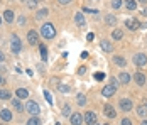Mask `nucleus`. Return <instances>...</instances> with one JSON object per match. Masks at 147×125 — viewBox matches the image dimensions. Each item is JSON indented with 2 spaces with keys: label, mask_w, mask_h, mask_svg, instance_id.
<instances>
[{
  "label": "nucleus",
  "mask_w": 147,
  "mask_h": 125,
  "mask_svg": "<svg viewBox=\"0 0 147 125\" xmlns=\"http://www.w3.org/2000/svg\"><path fill=\"white\" fill-rule=\"evenodd\" d=\"M112 84H113V86H118V81L115 80V78H112Z\"/></svg>",
  "instance_id": "40"
},
{
  "label": "nucleus",
  "mask_w": 147,
  "mask_h": 125,
  "mask_svg": "<svg viewBox=\"0 0 147 125\" xmlns=\"http://www.w3.org/2000/svg\"><path fill=\"white\" fill-rule=\"evenodd\" d=\"M112 36H113V39H115V41H120V39H122V37H123V32H122V30H120V29H115V30H113V34H112Z\"/></svg>",
  "instance_id": "21"
},
{
  "label": "nucleus",
  "mask_w": 147,
  "mask_h": 125,
  "mask_svg": "<svg viewBox=\"0 0 147 125\" xmlns=\"http://www.w3.org/2000/svg\"><path fill=\"white\" fill-rule=\"evenodd\" d=\"M59 90H61L63 93H68V91H69V86H68V84H59Z\"/></svg>",
  "instance_id": "33"
},
{
  "label": "nucleus",
  "mask_w": 147,
  "mask_h": 125,
  "mask_svg": "<svg viewBox=\"0 0 147 125\" xmlns=\"http://www.w3.org/2000/svg\"><path fill=\"white\" fill-rule=\"evenodd\" d=\"M103 78H105L103 73H95V80H103Z\"/></svg>",
  "instance_id": "34"
},
{
  "label": "nucleus",
  "mask_w": 147,
  "mask_h": 125,
  "mask_svg": "<svg viewBox=\"0 0 147 125\" xmlns=\"http://www.w3.org/2000/svg\"><path fill=\"white\" fill-rule=\"evenodd\" d=\"M2 125H5V124H2Z\"/></svg>",
  "instance_id": "50"
},
{
  "label": "nucleus",
  "mask_w": 147,
  "mask_h": 125,
  "mask_svg": "<svg viewBox=\"0 0 147 125\" xmlns=\"http://www.w3.org/2000/svg\"><path fill=\"white\" fill-rule=\"evenodd\" d=\"M59 3H63V5H66V3H71V0H59Z\"/></svg>",
  "instance_id": "39"
},
{
  "label": "nucleus",
  "mask_w": 147,
  "mask_h": 125,
  "mask_svg": "<svg viewBox=\"0 0 147 125\" xmlns=\"http://www.w3.org/2000/svg\"><path fill=\"white\" fill-rule=\"evenodd\" d=\"M0 118H2L3 122H10V120H12V111L10 110H2L0 111Z\"/></svg>",
  "instance_id": "13"
},
{
  "label": "nucleus",
  "mask_w": 147,
  "mask_h": 125,
  "mask_svg": "<svg viewBox=\"0 0 147 125\" xmlns=\"http://www.w3.org/2000/svg\"><path fill=\"white\" fill-rule=\"evenodd\" d=\"M44 97H46V100H47V103H53V98H51V95H49L47 91H44Z\"/></svg>",
  "instance_id": "35"
},
{
  "label": "nucleus",
  "mask_w": 147,
  "mask_h": 125,
  "mask_svg": "<svg viewBox=\"0 0 147 125\" xmlns=\"http://www.w3.org/2000/svg\"><path fill=\"white\" fill-rule=\"evenodd\" d=\"M140 125H147V120H144V122H142V124H140Z\"/></svg>",
  "instance_id": "44"
},
{
  "label": "nucleus",
  "mask_w": 147,
  "mask_h": 125,
  "mask_svg": "<svg viewBox=\"0 0 147 125\" xmlns=\"http://www.w3.org/2000/svg\"><path fill=\"white\" fill-rule=\"evenodd\" d=\"M140 2H147V0H140Z\"/></svg>",
  "instance_id": "46"
},
{
  "label": "nucleus",
  "mask_w": 147,
  "mask_h": 125,
  "mask_svg": "<svg viewBox=\"0 0 147 125\" xmlns=\"http://www.w3.org/2000/svg\"><path fill=\"white\" fill-rule=\"evenodd\" d=\"M41 34L44 36L46 39H53V37L56 36V29H54L53 24H49V22H47V24H44V26L41 27Z\"/></svg>",
  "instance_id": "1"
},
{
  "label": "nucleus",
  "mask_w": 147,
  "mask_h": 125,
  "mask_svg": "<svg viewBox=\"0 0 147 125\" xmlns=\"http://www.w3.org/2000/svg\"><path fill=\"white\" fill-rule=\"evenodd\" d=\"M103 113H105L108 118H115V117H117V111L113 110V107H110V105H105V107H103Z\"/></svg>",
  "instance_id": "11"
},
{
  "label": "nucleus",
  "mask_w": 147,
  "mask_h": 125,
  "mask_svg": "<svg viewBox=\"0 0 147 125\" xmlns=\"http://www.w3.org/2000/svg\"><path fill=\"white\" fill-rule=\"evenodd\" d=\"M120 81H122V83H129V81H130V74H127V73H120Z\"/></svg>",
  "instance_id": "25"
},
{
  "label": "nucleus",
  "mask_w": 147,
  "mask_h": 125,
  "mask_svg": "<svg viewBox=\"0 0 147 125\" xmlns=\"http://www.w3.org/2000/svg\"><path fill=\"white\" fill-rule=\"evenodd\" d=\"M41 124H42V122H41V118H39V117H36V115H34L32 118L27 120V125H41Z\"/></svg>",
  "instance_id": "18"
},
{
  "label": "nucleus",
  "mask_w": 147,
  "mask_h": 125,
  "mask_svg": "<svg viewBox=\"0 0 147 125\" xmlns=\"http://www.w3.org/2000/svg\"><path fill=\"white\" fill-rule=\"evenodd\" d=\"M125 3H127V9H129V10H135V9H137V2H135V0H127Z\"/></svg>",
  "instance_id": "24"
},
{
  "label": "nucleus",
  "mask_w": 147,
  "mask_h": 125,
  "mask_svg": "<svg viewBox=\"0 0 147 125\" xmlns=\"http://www.w3.org/2000/svg\"><path fill=\"white\" fill-rule=\"evenodd\" d=\"M10 95H12L10 91H7V90H0V100H9V98H12Z\"/></svg>",
  "instance_id": "22"
},
{
  "label": "nucleus",
  "mask_w": 147,
  "mask_h": 125,
  "mask_svg": "<svg viewBox=\"0 0 147 125\" xmlns=\"http://www.w3.org/2000/svg\"><path fill=\"white\" fill-rule=\"evenodd\" d=\"M56 125H59V124H56Z\"/></svg>",
  "instance_id": "51"
},
{
  "label": "nucleus",
  "mask_w": 147,
  "mask_h": 125,
  "mask_svg": "<svg viewBox=\"0 0 147 125\" xmlns=\"http://www.w3.org/2000/svg\"><path fill=\"white\" fill-rule=\"evenodd\" d=\"M63 115H64V117H71V108H69L68 105L63 108Z\"/></svg>",
  "instance_id": "28"
},
{
  "label": "nucleus",
  "mask_w": 147,
  "mask_h": 125,
  "mask_svg": "<svg viewBox=\"0 0 147 125\" xmlns=\"http://www.w3.org/2000/svg\"><path fill=\"white\" fill-rule=\"evenodd\" d=\"M142 14H144V15L147 17V9H144V12H142Z\"/></svg>",
  "instance_id": "43"
},
{
  "label": "nucleus",
  "mask_w": 147,
  "mask_h": 125,
  "mask_svg": "<svg viewBox=\"0 0 147 125\" xmlns=\"http://www.w3.org/2000/svg\"><path fill=\"white\" fill-rule=\"evenodd\" d=\"M83 118H85V122H86L88 125H93V124H96V115H95L93 111H86Z\"/></svg>",
  "instance_id": "9"
},
{
  "label": "nucleus",
  "mask_w": 147,
  "mask_h": 125,
  "mask_svg": "<svg viewBox=\"0 0 147 125\" xmlns=\"http://www.w3.org/2000/svg\"><path fill=\"white\" fill-rule=\"evenodd\" d=\"M86 39H88V41H93V39H95V34H91V32H90L88 36H86Z\"/></svg>",
  "instance_id": "37"
},
{
  "label": "nucleus",
  "mask_w": 147,
  "mask_h": 125,
  "mask_svg": "<svg viewBox=\"0 0 147 125\" xmlns=\"http://www.w3.org/2000/svg\"><path fill=\"white\" fill-rule=\"evenodd\" d=\"M15 95H17L19 100H24V98L29 97V91H27V90H24V88H19V90L15 91Z\"/></svg>",
  "instance_id": "14"
},
{
  "label": "nucleus",
  "mask_w": 147,
  "mask_h": 125,
  "mask_svg": "<svg viewBox=\"0 0 147 125\" xmlns=\"http://www.w3.org/2000/svg\"><path fill=\"white\" fill-rule=\"evenodd\" d=\"M125 26L130 29V30H137V29L140 27V24H139L137 19H127V20H125Z\"/></svg>",
  "instance_id": "7"
},
{
  "label": "nucleus",
  "mask_w": 147,
  "mask_h": 125,
  "mask_svg": "<svg viewBox=\"0 0 147 125\" xmlns=\"http://www.w3.org/2000/svg\"><path fill=\"white\" fill-rule=\"evenodd\" d=\"M105 22H107V24H108L110 27H113V26L117 24V19H115L113 15H107V19H105Z\"/></svg>",
  "instance_id": "19"
},
{
  "label": "nucleus",
  "mask_w": 147,
  "mask_h": 125,
  "mask_svg": "<svg viewBox=\"0 0 147 125\" xmlns=\"http://www.w3.org/2000/svg\"><path fill=\"white\" fill-rule=\"evenodd\" d=\"M5 83V78H3V76H0V84H3Z\"/></svg>",
  "instance_id": "41"
},
{
  "label": "nucleus",
  "mask_w": 147,
  "mask_h": 125,
  "mask_svg": "<svg viewBox=\"0 0 147 125\" xmlns=\"http://www.w3.org/2000/svg\"><path fill=\"white\" fill-rule=\"evenodd\" d=\"M69 120H71V125H81L85 118H83V115H81V113H73Z\"/></svg>",
  "instance_id": "10"
},
{
  "label": "nucleus",
  "mask_w": 147,
  "mask_h": 125,
  "mask_svg": "<svg viewBox=\"0 0 147 125\" xmlns=\"http://www.w3.org/2000/svg\"><path fill=\"white\" fill-rule=\"evenodd\" d=\"M41 56H42V59L47 57V49H46V46H41Z\"/></svg>",
  "instance_id": "32"
},
{
  "label": "nucleus",
  "mask_w": 147,
  "mask_h": 125,
  "mask_svg": "<svg viewBox=\"0 0 147 125\" xmlns=\"http://www.w3.org/2000/svg\"><path fill=\"white\" fill-rule=\"evenodd\" d=\"M122 125H132V120H129V118H123V120H122Z\"/></svg>",
  "instance_id": "36"
},
{
  "label": "nucleus",
  "mask_w": 147,
  "mask_h": 125,
  "mask_svg": "<svg viewBox=\"0 0 147 125\" xmlns=\"http://www.w3.org/2000/svg\"><path fill=\"white\" fill-rule=\"evenodd\" d=\"M26 110L29 111L30 115H39V111H41V107H39L36 101H27V103H26Z\"/></svg>",
  "instance_id": "2"
},
{
  "label": "nucleus",
  "mask_w": 147,
  "mask_h": 125,
  "mask_svg": "<svg viewBox=\"0 0 147 125\" xmlns=\"http://www.w3.org/2000/svg\"><path fill=\"white\" fill-rule=\"evenodd\" d=\"M74 22H76L80 27H83V26H85V17H83V14H80V12H78V14L74 15Z\"/></svg>",
  "instance_id": "16"
},
{
  "label": "nucleus",
  "mask_w": 147,
  "mask_h": 125,
  "mask_svg": "<svg viewBox=\"0 0 147 125\" xmlns=\"http://www.w3.org/2000/svg\"><path fill=\"white\" fill-rule=\"evenodd\" d=\"M27 41H29L30 46H36V44H37L39 36H37V32H36V30H29V34H27Z\"/></svg>",
  "instance_id": "8"
},
{
  "label": "nucleus",
  "mask_w": 147,
  "mask_h": 125,
  "mask_svg": "<svg viewBox=\"0 0 147 125\" xmlns=\"http://www.w3.org/2000/svg\"><path fill=\"white\" fill-rule=\"evenodd\" d=\"M118 105H120V108H122V110H123V111H130V110H132V108H134L132 101H130L129 98H122Z\"/></svg>",
  "instance_id": "6"
},
{
  "label": "nucleus",
  "mask_w": 147,
  "mask_h": 125,
  "mask_svg": "<svg viewBox=\"0 0 147 125\" xmlns=\"http://www.w3.org/2000/svg\"><path fill=\"white\" fill-rule=\"evenodd\" d=\"M0 24H2V19H0Z\"/></svg>",
  "instance_id": "47"
},
{
  "label": "nucleus",
  "mask_w": 147,
  "mask_h": 125,
  "mask_svg": "<svg viewBox=\"0 0 147 125\" xmlns=\"http://www.w3.org/2000/svg\"><path fill=\"white\" fill-rule=\"evenodd\" d=\"M115 91H117V86H113V84L110 83V84H107V86L102 90V95L103 97H113Z\"/></svg>",
  "instance_id": "5"
},
{
  "label": "nucleus",
  "mask_w": 147,
  "mask_h": 125,
  "mask_svg": "<svg viewBox=\"0 0 147 125\" xmlns=\"http://www.w3.org/2000/svg\"><path fill=\"white\" fill-rule=\"evenodd\" d=\"M12 107L17 111H24V108H26V107H22V103L19 101V98H12Z\"/></svg>",
  "instance_id": "15"
},
{
  "label": "nucleus",
  "mask_w": 147,
  "mask_h": 125,
  "mask_svg": "<svg viewBox=\"0 0 147 125\" xmlns=\"http://www.w3.org/2000/svg\"><path fill=\"white\" fill-rule=\"evenodd\" d=\"M85 71H86V68H85V66H80V70H78V73H80V74H83Z\"/></svg>",
  "instance_id": "38"
},
{
  "label": "nucleus",
  "mask_w": 147,
  "mask_h": 125,
  "mask_svg": "<svg viewBox=\"0 0 147 125\" xmlns=\"http://www.w3.org/2000/svg\"><path fill=\"white\" fill-rule=\"evenodd\" d=\"M113 61L117 63L118 66H125V59H123V57H120V56H115V57H113Z\"/></svg>",
  "instance_id": "27"
},
{
  "label": "nucleus",
  "mask_w": 147,
  "mask_h": 125,
  "mask_svg": "<svg viewBox=\"0 0 147 125\" xmlns=\"http://www.w3.org/2000/svg\"><path fill=\"white\" fill-rule=\"evenodd\" d=\"M3 17H5V22L12 24V20H14V12H12V10H5V12H3Z\"/></svg>",
  "instance_id": "17"
},
{
  "label": "nucleus",
  "mask_w": 147,
  "mask_h": 125,
  "mask_svg": "<svg viewBox=\"0 0 147 125\" xmlns=\"http://www.w3.org/2000/svg\"><path fill=\"white\" fill-rule=\"evenodd\" d=\"M102 49H105V51H108V53H110L113 47H112V44H110L108 41H102Z\"/></svg>",
  "instance_id": "26"
},
{
  "label": "nucleus",
  "mask_w": 147,
  "mask_h": 125,
  "mask_svg": "<svg viewBox=\"0 0 147 125\" xmlns=\"http://www.w3.org/2000/svg\"><path fill=\"white\" fill-rule=\"evenodd\" d=\"M93 125H98V124H93Z\"/></svg>",
  "instance_id": "48"
},
{
  "label": "nucleus",
  "mask_w": 147,
  "mask_h": 125,
  "mask_svg": "<svg viewBox=\"0 0 147 125\" xmlns=\"http://www.w3.org/2000/svg\"><path fill=\"white\" fill-rule=\"evenodd\" d=\"M137 113H139L140 117H147V107L146 105H140V107L137 108Z\"/></svg>",
  "instance_id": "23"
},
{
  "label": "nucleus",
  "mask_w": 147,
  "mask_h": 125,
  "mask_svg": "<svg viewBox=\"0 0 147 125\" xmlns=\"http://www.w3.org/2000/svg\"><path fill=\"white\" fill-rule=\"evenodd\" d=\"M10 49H12V53H14V54H19V53H20V49H22L20 39H19L17 36H14V37H12V42H10Z\"/></svg>",
  "instance_id": "3"
},
{
  "label": "nucleus",
  "mask_w": 147,
  "mask_h": 125,
  "mask_svg": "<svg viewBox=\"0 0 147 125\" xmlns=\"http://www.w3.org/2000/svg\"><path fill=\"white\" fill-rule=\"evenodd\" d=\"M105 125H108V124H105Z\"/></svg>",
  "instance_id": "49"
},
{
  "label": "nucleus",
  "mask_w": 147,
  "mask_h": 125,
  "mask_svg": "<svg viewBox=\"0 0 147 125\" xmlns=\"http://www.w3.org/2000/svg\"><path fill=\"white\" fill-rule=\"evenodd\" d=\"M142 27H146V29H147V24H146V26H142Z\"/></svg>",
  "instance_id": "45"
},
{
  "label": "nucleus",
  "mask_w": 147,
  "mask_h": 125,
  "mask_svg": "<svg viewBox=\"0 0 147 125\" xmlns=\"http://www.w3.org/2000/svg\"><path fill=\"white\" fill-rule=\"evenodd\" d=\"M36 5H37V0H29L27 2V7L29 9H36Z\"/></svg>",
  "instance_id": "31"
},
{
  "label": "nucleus",
  "mask_w": 147,
  "mask_h": 125,
  "mask_svg": "<svg viewBox=\"0 0 147 125\" xmlns=\"http://www.w3.org/2000/svg\"><path fill=\"white\" fill-rule=\"evenodd\" d=\"M134 81L139 84V86H142V84H146L147 78L142 74V73H135V74H134Z\"/></svg>",
  "instance_id": "12"
},
{
  "label": "nucleus",
  "mask_w": 147,
  "mask_h": 125,
  "mask_svg": "<svg viewBox=\"0 0 147 125\" xmlns=\"http://www.w3.org/2000/svg\"><path fill=\"white\" fill-rule=\"evenodd\" d=\"M134 63L139 66V68H142V66H146L147 64V54H142V53H139V54L134 56Z\"/></svg>",
  "instance_id": "4"
},
{
  "label": "nucleus",
  "mask_w": 147,
  "mask_h": 125,
  "mask_svg": "<svg viewBox=\"0 0 147 125\" xmlns=\"http://www.w3.org/2000/svg\"><path fill=\"white\" fill-rule=\"evenodd\" d=\"M3 59H5V57H3V54H2V53H0V61H3Z\"/></svg>",
  "instance_id": "42"
},
{
  "label": "nucleus",
  "mask_w": 147,
  "mask_h": 125,
  "mask_svg": "<svg viewBox=\"0 0 147 125\" xmlns=\"http://www.w3.org/2000/svg\"><path fill=\"white\" fill-rule=\"evenodd\" d=\"M112 7L113 9H120L122 7V0H112Z\"/></svg>",
  "instance_id": "29"
},
{
  "label": "nucleus",
  "mask_w": 147,
  "mask_h": 125,
  "mask_svg": "<svg viewBox=\"0 0 147 125\" xmlns=\"http://www.w3.org/2000/svg\"><path fill=\"white\" fill-rule=\"evenodd\" d=\"M76 101H78L80 105H85V103H86V100H85V97H83V95H80V97H76Z\"/></svg>",
  "instance_id": "30"
},
{
  "label": "nucleus",
  "mask_w": 147,
  "mask_h": 125,
  "mask_svg": "<svg viewBox=\"0 0 147 125\" xmlns=\"http://www.w3.org/2000/svg\"><path fill=\"white\" fill-rule=\"evenodd\" d=\"M47 15H49V12H47V9H42V10H39V12L36 14V19H37V20H39V19H46Z\"/></svg>",
  "instance_id": "20"
}]
</instances>
